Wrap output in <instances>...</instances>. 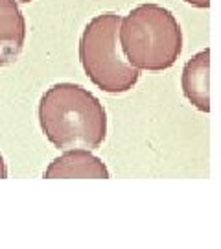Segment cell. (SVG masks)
I'll use <instances>...</instances> for the list:
<instances>
[{
  "label": "cell",
  "instance_id": "6da1fadb",
  "mask_svg": "<svg viewBox=\"0 0 221 249\" xmlns=\"http://www.w3.org/2000/svg\"><path fill=\"white\" fill-rule=\"evenodd\" d=\"M39 124L59 150H96L107 135L102 102L76 83H55L39 102Z\"/></svg>",
  "mask_w": 221,
  "mask_h": 249
},
{
  "label": "cell",
  "instance_id": "7a4b0ae2",
  "mask_svg": "<svg viewBox=\"0 0 221 249\" xmlns=\"http://www.w3.org/2000/svg\"><path fill=\"white\" fill-rule=\"evenodd\" d=\"M120 46L136 71L159 72L173 67L183 52V32L170 9L140 4L120 22Z\"/></svg>",
  "mask_w": 221,
  "mask_h": 249
},
{
  "label": "cell",
  "instance_id": "3957f363",
  "mask_svg": "<svg viewBox=\"0 0 221 249\" xmlns=\"http://www.w3.org/2000/svg\"><path fill=\"white\" fill-rule=\"evenodd\" d=\"M122 17L102 13L88 20L80 39V59L88 80L109 94L131 90L140 71L129 65L118 41Z\"/></svg>",
  "mask_w": 221,
  "mask_h": 249
},
{
  "label": "cell",
  "instance_id": "277c9868",
  "mask_svg": "<svg viewBox=\"0 0 221 249\" xmlns=\"http://www.w3.org/2000/svg\"><path fill=\"white\" fill-rule=\"evenodd\" d=\"M44 179H67V178H111L105 162L96 157L90 150H67L63 155L50 162L44 170Z\"/></svg>",
  "mask_w": 221,
  "mask_h": 249
},
{
  "label": "cell",
  "instance_id": "5b68a950",
  "mask_svg": "<svg viewBox=\"0 0 221 249\" xmlns=\"http://www.w3.org/2000/svg\"><path fill=\"white\" fill-rule=\"evenodd\" d=\"M26 41V18L15 0H0V67L17 59Z\"/></svg>",
  "mask_w": 221,
  "mask_h": 249
},
{
  "label": "cell",
  "instance_id": "8992f818",
  "mask_svg": "<svg viewBox=\"0 0 221 249\" xmlns=\"http://www.w3.org/2000/svg\"><path fill=\"white\" fill-rule=\"evenodd\" d=\"M210 50H201L195 53L194 57L185 65L183 69V78H181V85H183V92L188 98V102L199 111L208 113L210 111Z\"/></svg>",
  "mask_w": 221,
  "mask_h": 249
},
{
  "label": "cell",
  "instance_id": "52a82bcc",
  "mask_svg": "<svg viewBox=\"0 0 221 249\" xmlns=\"http://www.w3.org/2000/svg\"><path fill=\"white\" fill-rule=\"evenodd\" d=\"M185 2H188L190 6H194V8H210V0H185Z\"/></svg>",
  "mask_w": 221,
  "mask_h": 249
},
{
  "label": "cell",
  "instance_id": "ba28073f",
  "mask_svg": "<svg viewBox=\"0 0 221 249\" xmlns=\"http://www.w3.org/2000/svg\"><path fill=\"white\" fill-rule=\"evenodd\" d=\"M8 178V166H6V160L2 157V153H0V179Z\"/></svg>",
  "mask_w": 221,
  "mask_h": 249
},
{
  "label": "cell",
  "instance_id": "9c48e42d",
  "mask_svg": "<svg viewBox=\"0 0 221 249\" xmlns=\"http://www.w3.org/2000/svg\"><path fill=\"white\" fill-rule=\"evenodd\" d=\"M15 2H17V4H30L32 0H15Z\"/></svg>",
  "mask_w": 221,
  "mask_h": 249
}]
</instances>
